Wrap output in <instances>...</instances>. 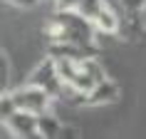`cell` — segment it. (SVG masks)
<instances>
[{
    "mask_svg": "<svg viewBox=\"0 0 146 139\" xmlns=\"http://www.w3.org/2000/svg\"><path fill=\"white\" fill-rule=\"evenodd\" d=\"M10 80H13V72H10V60H8V55L0 50V94L10 92Z\"/></svg>",
    "mask_w": 146,
    "mask_h": 139,
    "instance_id": "10",
    "label": "cell"
},
{
    "mask_svg": "<svg viewBox=\"0 0 146 139\" xmlns=\"http://www.w3.org/2000/svg\"><path fill=\"white\" fill-rule=\"evenodd\" d=\"M107 3L114 8L116 15H136V13L144 10L146 0H107Z\"/></svg>",
    "mask_w": 146,
    "mask_h": 139,
    "instance_id": "9",
    "label": "cell"
},
{
    "mask_svg": "<svg viewBox=\"0 0 146 139\" xmlns=\"http://www.w3.org/2000/svg\"><path fill=\"white\" fill-rule=\"evenodd\" d=\"M119 97H121L119 85H116L111 77H107V80H102L97 87H92L89 92L72 97V102L79 104V107H109V104L119 102Z\"/></svg>",
    "mask_w": 146,
    "mask_h": 139,
    "instance_id": "6",
    "label": "cell"
},
{
    "mask_svg": "<svg viewBox=\"0 0 146 139\" xmlns=\"http://www.w3.org/2000/svg\"><path fill=\"white\" fill-rule=\"evenodd\" d=\"M13 114H17V107H15V102H13V94L10 92L0 94V124H5Z\"/></svg>",
    "mask_w": 146,
    "mask_h": 139,
    "instance_id": "11",
    "label": "cell"
},
{
    "mask_svg": "<svg viewBox=\"0 0 146 139\" xmlns=\"http://www.w3.org/2000/svg\"><path fill=\"white\" fill-rule=\"evenodd\" d=\"M47 57H52V60H89V57H99V47L74 45V42H47Z\"/></svg>",
    "mask_w": 146,
    "mask_h": 139,
    "instance_id": "7",
    "label": "cell"
},
{
    "mask_svg": "<svg viewBox=\"0 0 146 139\" xmlns=\"http://www.w3.org/2000/svg\"><path fill=\"white\" fill-rule=\"evenodd\" d=\"M50 139H79V132L72 127V124H62V129Z\"/></svg>",
    "mask_w": 146,
    "mask_h": 139,
    "instance_id": "12",
    "label": "cell"
},
{
    "mask_svg": "<svg viewBox=\"0 0 146 139\" xmlns=\"http://www.w3.org/2000/svg\"><path fill=\"white\" fill-rule=\"evenodd\" d=\"M3 3H8V5H13L17 10H32V8H37L42 0H3Z\"/></svg>",
    "mask_w": 146,
    "mask_h": 139,
    "instance_id": "13",
    "label": "cell"
},
{
    "mask_svg": "<svg viewBox=\"0 0 146 139\" xmlns=\"http://www.w3.org/2000/svg\"><path fill=\"white\" fill-rule=\"evenodd\" d=\"M54 65H57V75H60L62 87H64V97H69V100L77 97V94L89 92L102 80L109 77L97 57H89V60H54Z\"/></svg>",
    "mask_w": 146,
    "mask_h": 139,
    "instance_id": "2",
    "label": "cell"
},
{
    "mask_svg": "<svg viewBox=\"0 0 146 139\" xmlns=\"http://www.w3.org/2000/svg\"><path fill=\"white\" fill-rule=\"evenodd\" d=\"M82 3H84V0H54L57 10H77Z\"/></svg>",
    "mask_w": 146,
    "mask_h": 139,
    "instance_id": "14",
    "label": "cell"
},
{
    "mask_svg": "<svg viewBox=\"0 0 146 139\" xmlns=\"http://www.w3.org/2000/svg\"><path fill=\"white\" fill-rule=\"evenodd\" d=\"M47 42H74L99 47V32L79 10H54L45 23Z\"/></svg>",
    "mask_w": 146,
    "mask_h": 139,
    "instance_id": "1",
    "label": "cell"
},
{
    "mask_svg": "<svg viewBox=\"0 0 146 139\" xmlns=\"http://www.w3.org/2000/svg\"><path fill=\"white\" fill-rule=\"evenodd\" d=\"M141 20H144V30H146V3H144V10H141Z\"/></svg>",
    "mask_w": 146,
    "mask_h": 139,
    "instance_id": "15",
    "label": "cell"
},
{
    "mask_svg": "<svg viewBox=\"0 0 146 139\" xmlns=\"http://www.w3.org/2000/svg\"><path fill=\"white\" fill-rule=\"evenodd\" d=\"M10 94H13L17 112H25V114H47L54 102L52 94H47L45 90H40L35 85L15 87V90H10Z\"/></svg>",
    "mask_w": 146,
    "mask_h": 139,
    "instance_id": "4",
    "label": "cell"
},
{
    "mask_svg": "<svg viewBox=\"0 0 146 139\" xmlns=\"http://www.w3.org/2000/svg\"><path fill=\"white\" fill-rule=\"evenodd\" d=\"M77 10L94 25V30L99 35H116V30H119V15L114 13V8L109 5L107 0H84Z\"/></svg>",
    "mask_w": 146,
    "mask_h": 139,
    "instance_id": "3",
    "label": "cell"
},
{
    "mask_svg": "<svg viewBox=\"0 0 146 139\" xmlns=\"http://www.w3.org/2000/svg\"><path fill=\"white\" fill-rule=\"evenodd\" d=\"M40 114H25V112H17L5 122L8 132L15 139H42L40 137V124H37Z\"/></svg>",
    "mask_w": 146,
    "mask_h": 139,
    "instance_id": "8",
    "label": "cell"
},
{
    "mask_svg": "<svg viewBox=\"0 0 146 139\" xmlns=\"http://www.w3.org/2000/svg\"><path fill=\"white\" fill-rule=\"evenodd\" d=\"M27 85H35L40 90H45L47 94H52L54 100L64 97V87H62V80L57 75V65H54L52 57H45L37 67L32 70L30 77H27Z\"/></svg>",
    "mask_w": 146,
    "mask_h": 139,
    "instance_id": "5",
    "label": "cell"
}]
</instances>
